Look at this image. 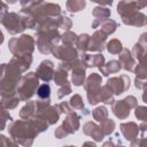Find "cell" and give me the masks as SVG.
Returning a JSON list of instances; mask_svg holds the SVG:
<instances>
[{
  "label": "cell",
  "instance_id": "2e32d148",
  "mask_svg": "<svg viewBox=\"0 0 147 147\" xmlns=\"http://www.w3.org/2000/svg\"><path fill=\"white\" fill-rule=\"evenodd\" d=\"M122 21L126 25H134V26H144L146 25V22H147L146 15H144L142 13H136L133 15L122 18Z\"/></svg>",
  "mask_w": 147,
  "mask_h": 147
},
{
  "label": "cell",
  "instance_id": "8d00e7d4",
  "mask_svg": "<svg viewBox=\"0 0 147 147\" xmlns=\"http://www.w3.org/2000/svg\"><path fill=\"white\" fill-rule=\"evenodd\" d=\"M59 93H57V96L60 98V99H62L64 95H67V94H69L70 92H71V87H70V85H69V83H67V84H64V85H62V87L57 91Z\"/></svg>",
  "mask_w": 147,
  "mask_h": 147
},
{
  "label": "cell",
  "instance_id": "f35d334b",
  "mask_svg": "<svg viewBox=\"0 0 147 147\" xmlns=\"http://www.w3.org/2000/svg\"><path fill=\"white\" fill-rule=\"evenodd\" d=\"M7 3H5V2H2V1H0V11H5V10H7Z\"/></svg>",
  "mask_w": 147,
  "mask_h": 147
},
{
  "label": "cell",
  "instance_id": "484cf974",
  "mask_svg": "<svg viewBox=\"0 0 147 147\" xmlns=\"http://www.w3.org/2000/svg\"><path fill=\"white\" fill-rule=\"evenodd\" d=\"M100 129H101V131H102V133H103L105 136H108V134H110V133L114 131V129H115V122H114L113 119L106 118L105 121L101 122Z\"/></svg>",
  "mask_w": 147,
  "mask_h": 147
},
{
  "label": "cell",
  "instance_id": "603a6c76",
  "mask_svg": "<svg viewBox=\"0 0 147 147\" xmlns=\"http://www.w3.org/2000/svg\"><path fill=\"white\" fill-rule=\"evenodd\" d=\"M54 74H55V75H54L55 84H57V85L62 86V85H64V84H67V83H68V80H67L68 75H67V71H65L64 69L59 68Z\"/></svg>",
  "mask_w": 147,
  "mask_h": 147
},
{
  "label": "cell",
  "instance_id": "ab89813d",
  "mask_svg": "<svg viewBox=\"0 0 147 147\" xmlns=\"http://www.w3.org/2000/svg\"><path fill=\"white\" fill-rule=\"evenodd\" d=\"M102 147H116V146L114 145V142H113V141H110V140H109V141H106V142L103 144V146H102Z\"/></svg>",
  "mask_w": 147,
  "mask_h": 147
},
{
  "label": "cell",
  "instance_id": "ee69618b",
  "mask_svg": "<svg viewBox=\"0 0 147 147\" xmlns=\"http://www.w3.org/2000/svg\"><path fill=\"white\" fill-rule=\"evenodd\" d=\"M65 147H74V146H65Z\"/></svg>",
  "mask_w": 147,
  "mask_h": 147
},
{
  "label": "cell",
  "instance_id": "e575fe53",
  "mask_svg": "<svg viewBox=\"0 0 147 147\" xmlns=\"http://www.w3.org/2000/svg\"><path fill=\"white\" fill-rule=\"evenodd\" d=\"M136 75H137V78H140V79H145L146 77V67H145V62L138 64V68L134 70Z\"/></svg>",
  "mask_w": 147,
  "mask_h": 147
},
{
  "label": "cell",
  "instance_id": "83f0119b",
  "mask_svg": "<svg viewBox=\"0 0 147 147\" xmlns=\"http://www.w3.org/2000/svg\"><path fill=\"white\" fill-rule=\"evenodd\" d=\"M37 95L40 99H47L49 100V95H51V87L48 84H42L40 86H38L37 88Z\"/></svg>",
  "mask_w": 147,
  "mask_h": 147
},
{
  "label": "cell",
  "instance_id": "52a82bcc",
  "mask_svg": "<svg viewBox=\"0 0 147 147\" xmlns=\"http://www.w3.org/2000/svg\"><path fill=\"white\" fill-rule=\"evenodd\" d=\"M146 5V1H121L117 6V13L122 16V18H124L138 13V10L144 8Z\"/></svg>",
  "mask_w": 147,
  "mask_h": 147
},
{
  "label": "cell",
  "instance_id": "6da1fadb",
  "mask_svg": "<svg viewBox=\"0 0 147 147\" xmlns=\"http://www.w3.org/2000/svg\"><path fill=\"white\" fill-rule=\"evenodd\" d=\"M0 23L5 25L7 31L11 34L22 32L24 29L30 28V20L26 15H18L16 13H9L7 10L0 11Z\"/></svg>",
  "mask_w": 147,
  "mask_h": 147
},
{
  "label": "cell",
  "instance_id": "7bdbcfd3",
  "mask_svg": "<svg viewBox=\"0 0 147 147\" xmlns=\"http://www.w3.org/2000/svg\"><path fill=\"white\" fill-rule=\"evenodd\" d=\"M117 147H125V146H123V145H121V142H119V144H118V146H117Z\"/></svg>",
  "mask_w": 147,
  "mask_h": 147
},
{
  "label": "cell",
  "instance_id": "d590c367",
  "mask_svg": "<svg viewBox=\"0 0 147 147\" xmlns=\"http://www.w3.org/2000/svg\"><path fill=\"white\" fill-rule=\"evenodd\" d=\"M136 116H137L139 119L145 121L146 117H147V109H146V107H145V106L138 107V108L136 109Z\"/></svg>",
  "mask_w": 147,
  "mask_h": 147
},
{
  "label": "cell",
  "instance_id": "b9f144b4",
  "mask_svg": "<svg viewBox=\"0 0 147 147\" xmlns=\"http://www.w3.org/2000/svg\"><path fill=\"white\" fill-rule=\"evenodd\" d=\"M3 41V34H2V32L0 31V44Z\"/></svg>",
  "mask_w": 147,
  "mask_h": 147
},
{
  "label": "cell",
  "instance_id": "1f68e13d",
  "mask_svg": "<svg viewBox=\"0 0 147 147\" xmlns=\"http://www.w3.org/2000/svg\"><path fill=\"white\" fill-rule=\"evenodd\" d=\"M69 105H70V106H71L74 109H84V103H83V100H82L80 95H78V94H76V95L71 96Z\"/></svg>",
  "mask_w": 147,
  "mask_h": 147
},
{
  "label": "cell",
  "instance_id": "3957f363",
  "mask_svg": "<svg viewBox=\"0 0 147 147\" xmlns=\"http://www.w3.org/2000/svg\"><path fill=\"white\" fill-rule=\"evenodd\" d=\"M38 79L39 78L34 72H29L22 77V79L18 83V86L16 87V92L18 94L20 100H28L34 94L39 84Z\"/></svg>",
  "mask_w": 147,
  "mask_h": 147
},
{
  "label": "cell",
  "instance_id": "4dcf8cb0",
  "mask_svg": "<svg viewBox=\"0 0 147 147\" xmlns=\"http://www.w3.org/2000/svg\"><path fill=\"white\" fill-rule=\"evenodd\" d=\"M56 23H57V28L61 29H65L68 30L71 26V20L67 16H59L56 17Z\"/></svg>",
  "mask_w": 147,
  "mask_h": 147
},
{
  "label": "cell",
  "instance_id": "d6a6232c",
  "mask_svg": "<svg viewBox=\"0 0 147 147\" xmlns=\"http://www.w3.org/2000/svg\"><path fill=\"white\" fill-rule=\"evenodd\" d=\"M10 115L6 111V110H0V131L5 129L6 126V123L8 119H10Z\"/></svg>",
  "mask_w": 147,
  "mask_h": 147
},
{
  "label": "cell",
  "instance_id": "74e56055",
  "mask_svg": "<svg viewBox=\"0 0 147 147\" xmlns=\"http://www.w3.org/2000/svg\"><path fill=\"white\" fill-rule=\"evenodd\" d=\"M131 147H146V139H145V137H142L140 139L132 140Z\"/></svg>",
  "mask_w": 147,
  "mask_h": 147
},
{
  "label": "cell",
  "instance_id": "7402d4cb",
  "mask_svg": "<svg viewBox=\"0 0 147 147\" xmlns=\"http://www.w3.org/2000/svg\"><path fill=\"white\" fill-rule=\"evenodd\" d=\"M100 25H101V29H100V30H101L105 34H107V36L110 34V33H113V32L116 30V28H117V23H116L114 20H110V18H108V20L101 22Z\"/></svg>",
  "mask_w": 147,
  "mask_h": 147
},
{
  "label": "cell",
  "instance_id": "5bb4252c",
  "mask_svg": "<svg viewBox=\"0 0 147 147\" xmlns=\"http://www.w3.org/2000/svg\"><path fill=\"white\" fill-rule=\"evenodd\" d=\"M121 67L127 71H132L133 70V65H134V60L131 55V53L129 52V49L123 48L122 52L119 53V61Z\"/></svg>",
  "mask_w": 147,
  "mask_h": 147
},
{
  "label": "cell",
  "instance_id": "f1b7e54d",
  "mask_svg": "<svg viewBox=\"0 0 147 147\" xmlns=\"http://www.w3.org/2000/svg\"><path fill=\"white\" fill-rule=\"evenodd\" d=\"M108 116V111L105 107H98L95 110H93V117L98 121V122H102L107 118Z\"/></svg>",
  "mask_w": 147,
  "mask_h": 147
},
{
  "label": "cell",
  "instance_id": "7c38bea8",
  "mask_svg": "<svg viewBox=\"0 0 147 147\" xmlns=\"http://www.w3.org/2000/svg\"><path fill=\"white\" fill-rule=\"evenodd\" d=\"M121 131H122V133H123V136L125 137L126 140H131L132 141L138 137L139 126L133 122L123 123V124H121Z\"/></svg>",
  "mask_w": 147,
  "mask_h": 147
},
{
  "label": "cell",
  "instance_id": "d4e9b609",
  "mask_svg": "<svg viewBox=\"0 0 147 147\" xmlns=\"http://www.w3.org/2000/svg\"><path fill=\"white\" fill-rule=\"evenodd\" d=\"M86 2L85 1H77V0H70L67 2V9L71 13H76L82 10L85 7Z\"/></svg>",
  "mask_w": 147,
  "mask_h": 147
},
{
  "label": "cell",
  "instance_id": "30bf717a",
  "mask_svg": "<svg viewBox=\"0 0 147 147\" xmlns=\"http://www.w3.org/2000/svg\"><path fill=\"white\" fill-rule=\"evenodd\" d=\"M37 77L45 80V82H49L52 78H53V75H54V64L52 61L49 60H44L38 69H37Z\"/></svg>",
  "mask_w": 147,
  "mask_h": 147
},
{
  "label": "cell",
  "instance_id": "277c9868",
  "mask_svg": "<svg viewBox=\"0 0 147 147\" xmlns=\"http://www.w3.org/2000/svg\"><path fill=\"white\" fill-rule=\"evenodd\" d=\"M37 46L39 51L44 54L51 53L56 47V42L60 40V34L57 30H46L37 32Z\"/></svg>",
  "mask_w": 147,
  "mask_h": 147
},
{
  "label": "cell",
  "instance_id": "ba28073f",
  "mask_svg": "<svg viewBox=\"0 0 147 147\" xmlns=\"http://www.w3.org/2000/svg\"><path fill=\"white\" fill-rule=\"evenodd\" d=\"M109 91L113 93V94H121L123 92H125L129 86H130V79L127 76L123 75V76H119V77H113L110 78L108 82H107V85H106Z\"/></svg>",
  "mask_w": 147,
  "mask_h": 147
},
{
  "label": "cell",
  "instance_id": "f546056e",
  "mask_svg": "<svg viewBox=\"0 0 147 147\" xmlns=\"http://www.w3.org/2000/svg\"><path fill=\"white\" fill-rule=\"evenodd\" d=\"M61 39H62V41L64 42V45H74L75 42H76V39H77V36L74 33V32H71V31H67V32H64L63 34H62V37H61Z\"/></svg>",
  "mask_w": 147,
  "mask_h": 147
},
{
  "label": "cell",
  "instance_id": "836d02e7",
  "mask_svg": "<svg viewBox=\"0 0 147 147\" xmlns=\"http://www.w3.org/2000/svg\"><path fill=\"white\" fill-rule=\"evenodd\" d=\"M0 147H18V145L5 136H0Z\"/></svg>",
  "mask_w": 147,
  "mask_h": 147
},
{
  "label": "cell",
  "instance_id": "4316f807",
  "mask_svg": "<svg viewBox=\"0 0 147 147\" xmlns=\"http://www.w3.org/2000/svg\"><path fill=\"white\" fill-rule=\"evenodd\" d=\"M88 41H90V36L88 34H80L76 39V45H77L79 51L84 52V51H87Z\"/></svg>",
  "mask_w": 147,
  "mask_h": 147
},
{
  "label": "cell",
  "instance_id": "d6986e66",
  "mask_svg": "<svg viewBox=\"0 0 147 147\" xmlns=\"http://www.w3.org/2000/svg\"><path fill=\"white\" fill-rule=\"evenodd\" d=\"M145 33L141 36L140 41H138L134 47H133V54L136 56V59H138L140 61V63L144 62L145 60V52H146V41H145Z\"/></svg>",
  "mask_w": 147,
  "mask_h": 147
},
{
  "label": "cell",
  "instance_id": "5b68a950",
  "mask_svg": "<svg viewBox=\"0 0 147 147\" xmlns=\"http://www.w3.org/2000/svg\"><path fill=\"white\" fill-rule=\"evenodd\" d=\"M79 118L80 117L76 113L68 114V116L65 117L63 124L59 129H56L55 137L61 139V138H63V137H65V136H68L70 133L76 132L78 130V127H79Z\"/></svg>",
  "mask_w": 147,
  "mask_h": 147
},
{
  "label": "cell",
  "instance_id": "4fadbf2b",
  "mask_svg": "<svg viewBox=\"0 0 147 147\" xmlns=\"http://www.w3.org/2000/svg\"><path fill=\"white\" fill-rule=\"evenodd\" d=\"M83 131H84L85 134L92 137L95 141H101V140L103 139V137H105V134L102 133L100 126L95 125V124L92 123V122H87V123L83 126Z\"/></svg>",
  "mask_w": 147,
  "mask_h": 147
},
{
  "label": "cell",
  "instance_id": "60d3db41",
  "mask_svg": "<svg viewBox=\"0 0 147 147\" xmlns=\"http://www.w3.org/2000/svg\"><path fill=\"white\" fill-rule=\"evenodd\" d=\"M83 147H96V146H95V144H93L92 141H86V142L83 145Z\"/></svg>",
  "mask_w": 147,
  "mask_h": 147
},
{
  "label": "cell",
  "instance_id": "7a4b0ae2",
  "mask_svg": "<svg viewBox=\"0 0 147 147\" xmlns=\"http://www.w3.org/2000/svg\"><path fill=\"white\" fill-rule=\"evenodd\" d=\"M8 47L10 49V52L17 57L29 56V55H31V53L34 48V40L31 36L23 34L18 38L10 39Z\"/></svg>",
  "mask_w": 147,
  "mask_h": 147
},
{
  "label": "cell",
  "instance_id": "e0dca14e",
  "mask_svg": "<svg viewBox=\"0 0 147 147\" xmlns=\"http://www.w3.org/2000/svg\"><path fill=\"white\" fill-rule=\"evenodd\" d=\"M20 98L15 94H0V107L3 109H11L17 106Z\"/></svg>",
  "mask_w": 147,
  "mask_h": 147
},
{
  "label": "cell",
  "instance_id": "8fae6325",
  "mask_svg": "<svg viewBox=\"0 0 147 147\" xmlns=\"http://www.w3.org/2000/svg\"><path fill=\"white\" fill-rule=\"evenodd\" d=\"M106 38H107V34H105L101 30L95 31L94 34L92 37H90L87 49L88 51H93V52H100V51H102L103 49V46H105Z\"/></svg>",
  "mask_w": 147,
  "mask_h": 147
},
{
  "label": "cell",
  "instance_id": "44dd1931",
  "mask_svg": "<svg viewBox=\"0 0 147 147\" xmlns=\"http://www.w3.org/2000/svg\"><path fill=\"white\" fill-rule=\"evenodd\" d=\"M101 86V77L98 75V74H92L87 79H86V83L84 84V87L86 91H90V90H94V88H98Z\"/></svg>",
  "mask_w": 147,
  "mask_h": 147
},
{
  "label": "cell",
  "instance_id": "cb8c5ba5",
  "mask_svg": "<svg viewBox=\"0 0 147 147\" xmlns=\"http://www.w3.org/2000/svg\"><path fill=\"white\" fill-rule=\"evenodd\" d=\"M107 49L109 53L111 54H119L123 49L122 47V42L117 39H111L108 44H107Z\"/></svg>",
  "mask_w": 147,
  "mask_h": 147
},
{
  "label": "cell",
  "instance_id": "9a60e30c",
  "mask_svg": "<svg viewBox=\"0 0 147 147\" xmlns=\"http://www.w3.org/2000/svg\"><path fill=\"white\" fill-rule=\"evenodd\" d=\"M93 16L95 17L93 23H92V26L93 28H96L101 22L108 20V17L110 16V10L108 8H105V7H95L93 9Z\"/></svg>",
  "mask_w": 147,
  "mask_h": 147
},
{
  "label": "cell",
  "instance_id": "8992f818",
  "mask_svg": "<svg viewBox=\"0 0 147 147\" xmlns=\"http://www.w3.org/2000/svg\"><path fill=\"white\" fill-rule=\"evenodd\" d=\"M136 105H137V99L130 95L124 100L115 101L113 103V113L121 119H125L130 115V109L136 107Z\"/></svg>",
  "mask_w": 147,
  "mask_h": 147
},
{
  "label": "cell",
  "instance_id": "ffe728a7",
  "mask_svg": "<svg viewBox=\"0 0 147 147\" xmlns=\"http://www.w3.org/2000/svg\"><path fill=\"white\" fill-rule=\"evenodd\" d=\"M121 69H122L121 63H119L118 61H115V60L109 61L106 65L100 67V71H101V74H102L103 76H108L109 74H115V72L119 71Z\"/></svg>",
  "mask_w": 147,
  "mask_h": 147
},
{
  "label": "cell",
  "instance_id": "ac0fdd59",
  "mask_svg": "<svg viewBox=\"0 0 147 147\" xmlns=\"http://www.w3.org/2000/svg\"><path fill=\"white\" fill-rule=\"evenodd\" d=\"M82 61L86 64V67H102L103 62H105V57L101 54H95V55H87V54H83L82 55Z\"/></svg>",
  "mask_w": 147,
  "mask_h": 147
},
{
  "label": "cell",
  "instance_id": "9c48e42d",
  "mask_svg": "<svg viewBox=\"0 0 147 147\" xmlns=\"http://www.w3.org/2000/svg\"><path fill=\"white\" fill-rule=\"evenodd\" d=\"M54 56H56L60 60H63L64 62H71L77 59V51L70 46V45H63V46H57L53 51Z\"/></svg>",
  "mask_w": 147,
  "mask_h": 147
}]
</instances>
